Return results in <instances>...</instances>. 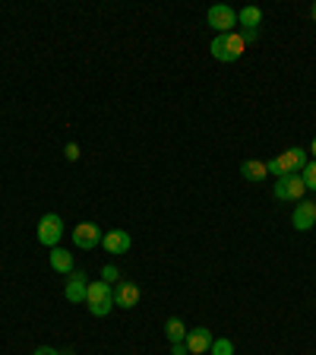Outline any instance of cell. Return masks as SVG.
<instances>
[{"instance_id": "cell-9", "label": "cell", "mask_w": 316, "mask_h": 355, "mask_svg": "<svg viewBox=\"0 0 316 355\" xmlns=\"http://www.w3.org/2000/svg\"><path fill=\"white\" fill-rule=\"evenodd\" d=\"M184 343L190 349V355H206L212 349V333H209V327H193V330H187Z\"/></svg>"}, {"instance_id": "cell-15", "label": "cell", "mask_w": 316, "mask_h": 355, "mask_svg": "<svg viewBox=\"0 0 316 355\" xmlns=\"http://www.w3.org/2000/svg\"><path fill=\"white\" fill-rule=\"evenodd\" d=\"M241 175L247 178V181H263V178L269 175V168H266V162H259V159H247V162L241 165Z\"/></svg>"}, {"instance_id": "cell-11", "label": "cell", "mask_w": 316, "mask_h": 355, "mask_svg": "<svg viewBox=\"0 0 316 355\" xmlns=\"http://www.w3.org/2000/svg\"><path fill=\"white\" fill-rule=\"evenodd\" d=\"M102 248L108 254H127L133 248V238L124 229H111L108 235H102Z\"/></svg>"}, {"instance_id": "cell-8", "label": "cell", "mask_w": 316, "mask_h": 355, "mask_svg": "<svg viewBox=\"0 0 316 355\" xmlns=\"http://www.w3.org/2000/svg\"><path fill=\"white\" fill-rule=\"evenodd\" d=\"M73 244L82 248V251L95 248V244H102V229H98L95 222H80L73 229Z\"/></svg>"}, {"instance_id": "cell-25", "label": "cell", "mask_w": 316, "mask_h": 355, "mask_svg": "<svg viewBox=\"0 0 316 355\" xmlns=\"http://www.w3.org/2000/svg\"><path fill=\"white\" fill-rule=\"evenodd\" d=\"M310 153H313V155H316V137H313V146H310Z\"/></svg>"}, {"instance_id": "cell-14", "label": "cell", "mask_w": 316, "mask_h": 355, "mask_svg": "<svg viewBox=\"0 0 316 355\" xmlns=\"http://www.w3.org/2000/svg\"><path fill=\"white\" fill-rule=\"evenodd\" d=\"M237 26H243V29H259V26H263V10L243 7L241 13H237Z\"/></svg>"}, {"instance_id": "cell-6", "label": "cell", "mask_w": 316, "mask_h": 355, "mask_svg": "<svg viewBox=\"0 0 316 355\" xmlns=\"http://www.w3.org/2000/svg\"><path fill=\"white\" fill-rule=\"evenodd\" d=\"M206 22L219 32V35H228V32H234V26H237V13L231 7H225V3H215V7H209Z\"/></svg>"}, {"instance_id": "cell-2", "label": "cell", "mask_w": 316, "mask_h": 355, "mask_svg": "<svg viewBox=\"0 0 316 355\" xmlns=\"http://www.w3.org/2000/svg\"><path fill=\"white\" fill-rule=\"evenodd\" d=\"M86 304L92 318H108L111 308H114V288L104 279H92L86 288Z\"/></svg>"}, {"instance_id": "cell-13", "label": "cell", "mask_w": 316, "mask_h": 355, "mask_svg": "<svg viewBox=\"0 0 316 355\" xmlns=\"http://www.w3.org/2000/svg\"><path fill=\"white\" fill-rule=\"evenodd\" d=\"M51 270L54 273H73V254L64 251V248H51Z\"/></svg>"}, {"instance_id": "cell-1", "label": "cell", "mask_w": 316, "mask_h": 355, "mask_svg": "<svg viewBox=\"0 0 316 355\" xmlns=\"http://www.w3.org/2000/svg\"><path fill=\"white\" fill-rule=\"evenodd\" d=\"M307 162H310L307 149L291 146V149H285V153H281L279 159H269V162H266V168H269V175L285 178V175H301L304 165H307Z\"/></svg>"}, {"instance_id": "cell-5", "label": "cell", "mask_w": 316, "mask_h": 355, "mask_svg": "<svg viewBox=\"0 0 316 355\" xmlns=\"http://www.w3.org/2000/svg\"><path fill=\"white\" fill-rule=\"evenodd\" d=\"M60 238H64V219L57 213L41 216V222H38V241L44 248H60Z\"/></svg>"}, {"instance_id": "cell-10", "label": "cell", "mask_w": 316, "mask_h": 355, "mask_svg": "<svg viewBox=\"0 0 316 355\" xmlns=\"http://www.w3.org/2000/svg\"><path fill=\"white\" fill-rule=\"evenodd\" d=\"M86 288H89V276L80 273V270H73V273H70V279H66V286H64L66 302L82 304V302H86Z\"/></svg>"}, {"instance_id": "cell-20", "label": "cell", "mask_w": 316, "mask_h": 355, "mask_svg": "<svg viewBox=\"0 0 316 355\" xmlns=\"http://www.w3.org/2000/svg\"><path fill=\"white\" fill-rule=\"evenodd\" d=\"M64 155H66V159H70V162H76V159H80V146H76V143H66Z\"/></svg>"}, {"instance_id": "cell-4", "label": "cell", "mask_w": 316, "mask_h": 355, "mask_svg": "<svg viewBox=\"0 0 316 355\" xmlns=\"http://www.w3.org/2000/svg\"><path fill=\"white\" fill-rule=\"evenodd\" d=\"M272 193H275V200H281V203H301L307 187H304L301 175H285V178H275Z\"/></svg>"}, {"instance_id": "cell-7", "label": "cell", "mask_w": 316, "mask_h": 355, "mask_svg": "<svg viewBox=\"0 0 316 355\" xmlns=\"http://www.w3.org/2000/svg\"><path fill=\"white\" fill-rule=\"evenodd\" d=\"M140 298H142L140 286H136V282H130V279H120L118 288H114V308L133 311L136 304H140Z\"/></svg>"}, {"instance_id": "cell-17", "label": "cell", "mask_w": 316, "mask_h": 355, "mask_svg": "<svg viewBox=\"0 0 316 355\" xmlns=\"http://www.w3.org/2000/svg\"><path fill=\"white\" fill-rule=\"evenodd\" d=\"M301 178H304V187H307V191H316V159H313V162L304 165Z\"/></svg>"}, {"instance_id": "cell-24", "label": "cell", "mask_w": 316, "mask_h": 355, "mask_svg": "<svg viewBox=\"0 0 316 355\" xmlns=\"http://www.w3.org/2000/svg\"><path fill=\"white\" fill-rule=\"evenodd\" d=\"M310 19L316 22V3H313V7H310Z\"/></svg>"}, {"instance_id": "cell-22", "label": "cell", "mask_w": 316, "mask_h": 355, "mask_svg": "<svg viewBox=\"0 0 316 355\" xmlns=\"http://www.w3.org/2000/svg\"><path fill=\"white\" fill-rule=\"evenodd\" d=\"M171 355H190L187 343H171Z\"/></svg>"}, {"instance_id": "cell-19", "label": "cell", "mask_w": 316, "mask_h": 355, "mask_svg": "<svg viewBox=\"0 0 316 355\" xmlns=\"http://www.w3.org/2000/svg\"><path fill=\"white\" fill-rule=\"evenodd\" d=\"M102 279L108 282V286H111V282H120V270L114 263H104L102 266Z\"/></svg>"}, {"instance_id": "cell-21", "label": "cell", "mask_w": 316, "mask_h": 355, "mask_svg": "<svg viewBox=\"0 0 316 355\" xmlns=\"http://www.w3.org/2000/svg\"><path fill=\"white\" fill-rule=\"evenodd\" d=\"M241 38H243V44L257 42V38H259V29H241Z\"/></svg>"}, {"instance_id": "cell-23", "label": "cell", "mask_w": 316, "mask_h": 355, "mask_svg": "<svg viewBox=\"0 0 316 355\" xmlns=\"http://www.w3.org/2000/svg\"><path fill=\"white\" fill-rule=\"evenodd\" d=\"M32 355H60V352H57V349H51V346H38Z\"/></svg>"}, {"instance_id": "cell-16", "label": "cell", "mask_w": 316, "mask_h": 355, "mask_svg": "<svg viewBox=\"0 0 316 355\" xmlns=\"http://www.w3.org/2000/svg\"><path fill=\"white\" fill-rule=\"evenodd\" d=\"M165 336H168L171 343H184L187 340V327L180 318H168L165 320Z\"/></svg>"}, {"instance_id": "cell-3", "label": "cell", "mask_w": 316, "mask_h": 355, "mask_svg": "<svg viewBox=\"0 0 316 355\" xmlns=\"http://www.w3.org/2000/svg\"><path fill=\"white\" fill-rule=\"evenodd\" d=\"M243 38L241 32H228V35H215L212 44H209V51H212L215 60H221V64H231V60H241L243 58Z\"/></svg>"}, {"instance_id": "cell-12", "label": "cell", "mask_w": 316, "mask_h": 355, "mask_svg": "<svg viewBox=\"0 0 316 355\" xmlns=\"http://www.w3.org/2000/svg\"><path fill=\"white\" fill-rule=\"evenodd\" d=\"M291 225H295L297 232H310L316 225V203L310 200V203H297L295 213H291Z\"/></svg>"}, {"instance_id": "cell-18", "label": "cell", "mask_w": 316, "mask_h": 355, "mask_svg": "<svg viewBox=\"0 0 316 355\" xmlns=\"http://www.w3.org/2000/svg\"><path fill=\"white\" fill-rule=\"evenodd\" d=\"M212 355H234V343L231 340H212Z\"/></svg>"}]
</instances>
